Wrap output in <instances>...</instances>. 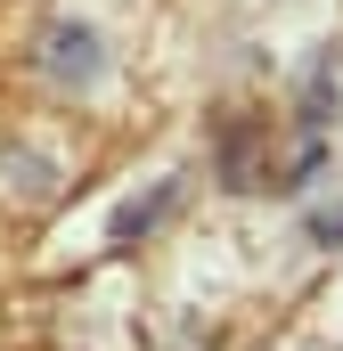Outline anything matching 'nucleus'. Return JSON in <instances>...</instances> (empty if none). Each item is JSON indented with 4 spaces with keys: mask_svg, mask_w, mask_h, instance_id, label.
<instances>
[{
    "mask_svg": "<svg viewBox=\"0 0 343 351\" xmlns=\"http://www.w3.org/2000/svg\"><path fill=\"white\" fill-rule=\"evenodd\" d=\"M98 66H106V58H98V33H90V25H58V33H49V74H58V82H98Z\"/></svg>",
    "mask_w": 343,
    "mask_h": 351,
    "instance_id": "obj_1",
    "label": "nucleus"
},
{
    "mask_svg": "<svg viewBox=\"0 0 343 351\" xmlns=\"http://www.w3.org/2000/svg\"><path fill=\"white\" fill-rule=\"evenodd\" d=\"M172 196H180V180H164V188H156V196H147V204H131V213H123V221H115V237H147V229H156V221H164V204Z\"/></svg>",
    "mask_w": 343,
    "mask_h": 351,
    "instance_id": "obj_3",
    "label": "nucleus"
},
{
    "mask_svg": "<svg viewBox=\"0 0 343 351\" xmlns=\"http://www.w3.org/2000/svg\"><path fill=\"white\" fill-rule=\"evenodd\" d=\"M335 106H343V58H335V49H327V58L311 66V82H303V131L319 139V131L335 123Z\"/></svg>",
    "mask_w": 343,
    "mask_h": 351,
    "instance_id": "obj_2",
    "label": "nucleus"
},
{
    "mask_svg": "<svg viewBox=\"0 0 343 351\" xmlns=\"http://www.w3.org/2000/svg\"><path fill=\"white\" fill-rule=\"evenodd\" d=\"M311 237H319V245H343V213H319V221H311Z\"/></svg>",
    "mask_w": 343,
    "mask_h": 351,
    "instance_id": "obj_4",
    "label": "nucleus"
}]
</instances>
